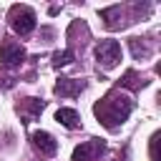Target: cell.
Masks as SVG:
<instances>
[{"mask_svg": "<svg viewBox=\"0 0 161 161\" xmlns=\"http://www.w3.org/2000/svg\"><path fill=\"white\" fill-rule=\"evenodd\" d=\"M131 108H133V101L128 98V96H121V93H108L103 101H98L96 103V116L108 126V128H113L116 123H121V121H126L128 118V113H131Z\"/></svg>", "mask_w": 161, "mask_h": 161, "instance_id": "1", "label": "cell"}, {"mask_svg": "<svg viewBox=\"0 0 161 161\" xmlns=\"http://www.w3.org/2000/svg\"><path fill=\"white\" fill-rule=\"evenodd\" d=\"M10 25L18 35H28L35 28V13L28 5H13L10 8Z\"/></svg>", "mask_w": 161, "mask_h": 161, "instance_id": "2", "label": "cell"}, {"mask_svg": "<svg viewBox=\"0 0 161 161\" xmlns=\"http://www.w3.org/2000/svg\"><path fill=\"white\" fill-rule=\"evenodd\" d=\"M96 58L103 68H113L118 60H121V45L116 40H103L98 48H96Z\"/></svg>", "mask_w": 161, "mask_h": 161, "instance_id": "3", "label": "cell"}, {"mask_svg": "<svg viewBox=\"0 0 161 161\" xmlns=\"http://www.w3.org/2000/svg\"><path fill=\"white\" fill-rule=\"evenodd\" d=\"M101 153H103V141L101 138H91V141L80 143L73 151V161H96Z\"/></svg>", "mask_w": 161, "mask_h": 161, "instance_id": "4", "label": "cell"}, {"mask_svg": "<svg viewBox=\"0 0 161 161\" xmlns=\"http://www.w3.org/2000/svg\"><path fill=\"white\" fill-rule=\"evenodd\" d=\"M0 58H3V63H5V65H18V63H23L25 50L20 48V43L3 40V43H0Z\"/></svg>", "mask_w": 161, "mask_h": 161, "instance_id": "5", "label": "cell"}, {"mask_svg": "<svg viewBox=\"0 0 161 161\" xmlns=\"http://www.w3.org/2000/svg\"><path fill=\"white\" fill-rule=\"evenodd\" d=\"M33 143H35V148H38L43 156H53V153L58 151V143H55V138H53L48 131H35V133H33Z\"/></svg>", "mask_w": 161, "mask_h": 161, "instance_id": "6", "label": "cell"}, {"mask_svg": "<svg viewBox=\"0 0 161 161\" xmlns=\"http://www.w3.org/2000/svg\"><path fill=\"white\" fill-rule=\"evenodd\" d=\"M83 91V80H73V78H60L55 86L58 96H78Z\"/></svg>", "mask_w": 161, "mask_h": 161, "instance_id": "7", "label": "cell"}, {"mask_svg": "<svg viewBox=\"0 0 161 161\" xmlns=\"http://www.w3.org/2000/svg\"><path fill=\"white\" fill-rule=\"evenodd\" d=\"M55 121L63 123L65 128H78V123H80V118H78V113H75L73 108H60V111L55 113Z\"/></svg>", "mask_w": 161, "mask_h": 161, "instance_id": "8", "label": "cell"}, {"mask_svg": "<svg viewBox=\"0 0 161 161\" xmlns=\"http://www.w3.org/2000/svg\"><path fill=\"white\" fill-rule=\"evenodd\" d=\"M18 111H23V116L30 121V118H35V116L43 111V103H40V101H35V98H25V101L18 106Z\"/></svg>", "mask_w": 161, "mask_h": 161, "instance_id": "9", "label": "cell"}, {"mask_svg": "<svg viewBox=\"0 0 161 161\" xmlns=\"http://www.w3.org/2000/svg\"><path fill=\"white\" fill-rule=\"evenodd\" d=\"M121 86H128V88H141V86H146V80H141L133 70H128V73L121 78Z\"/></svg>", "mask_w": 161, "mask_h": 161, "instance_id": "10", "label": "cell"}, {"mask_svg": "<svg viewBox=\"0 0 161 161\" xmlns=\"http://www.w3.org/2000/svg\"><path fill=\"white\" fill-rule=\"evenodd\" d=\"M70 60H73V50H63V53H55V55H53V65H55V68L68 65Z\"/></svg>", "mask_w": 161, "mask_h": 161, "instance_id": "11", "label": "cell"}, {"mask_svg": "<svg viewBox=\"0 0 161 161\" xmlns=\"http://www.w3.org/2000/svg\"><path fill=\"white\" fill-rule=\"evenodd\" d=\"M131 50H133V55L136 58H141V55H146L148 50H146V45L141 43V38H131Z\"/></svg>", "mask_w": 161, "mask_h": 161, "instance_id": "12", "label": "cell"}, {"mask_svg": "<svg viewBox=\"0 0 161 161\" xmlns=\"http://www.w3.org/2000/svg\"><path fill=\"white\" fill-rule=\"evenodd\" d=\"M151 158H153V161H158V133L151 138Z\"/></svg>", "mask_w": 161, "mask_h": 161, "instance_id": "13", "label": "cell"}]
</instances>
